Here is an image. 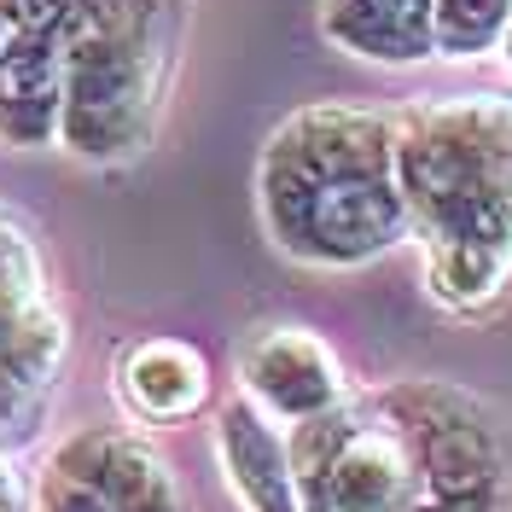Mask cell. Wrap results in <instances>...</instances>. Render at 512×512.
Masks as SVG:
<instances>
[{
    "mask_svg": "<svg viewBox=\"0 0 512 512\" xmlns=\"http://www.w3.org/2000/svg\"><path fill=\"white\" fill-rule=\"evenodd\" d=\"M18 320H24V315H6V309H0V350H6V338H12V326H18Z\"/></svg>",
    "mask_w": 512,
    "mask_h": 512,
    "instance_id": "obj_18",
    "label": "cell"
},
{
    "mask_svg": "<svg viewBox=\"0 0 512 512\" xmlns=\"http://www.w3.org/2000/svg\"><path fill=\"white\" fill-rule=\"evenodd\" d=\"M262 227L297 262L361 268L408 239L396 175V117L355 105H309L262 146Z\"/></svg>",
    "mask_w": 512,
    "mask_h": 512,
    "instance_id": "obj_1",
    "label": "cell"
},
{
    "mask_svg": "<svg viewBox=\"0 0 512 512\" xmlns=\"http://www.w3.org/2000/svg\"><path fill=\"white\" fill-rule=\"evenodd\" d=\"M501 59L512 64V24H507V35H501Z\"/></svg>",
    "mask_w": 512,
    "mask_h": 512,
    "instance_id": "obj_19",
    "label": "cell"
},
{
    "mask_svg": "<svg viewBox=\"0 0 512 512\" xmlns=\"http://www.w3.org/2000/svg\"><path fill=\"white\" fill-rule=\"evenodd\" d=\"M0 12H6V24H12V30L64 35L70 12H76V0H0Z\"/></svg>",
    "mask_w": 512,
    "mask_h": 512,
    "instance_id": "obj_15",
    "label": "cell"
},
{
    "mask_svg": "<svg viewBox=\"0 0 512 512\" xmlns=\"http://www.w3.org/2000/svg\"><path fill=\"white\" fill-rule=\"evenodd\" d=\"M408 512H448V507H437V501H419V507H408Z\"/></svg>",
    "mask_w": 512,
    "mask_h": 512,
    "instance_id": "obj_20",
    "label": "cell"
},
{
    "mask_svg": "<svg viewBox=\"0 0 512 512\" xmlns=\"http://www.w3.org/2000/svg\"><path fill=\"white\" fill-rule=\"evenodd\" d=\"M216 448H222L227 483L245 501V512H303L286 425H274L256 402H245V396L227 402L216 419Z\"/></svg>",
    "mask_w": 512,
    "mask_h": 512,
    "instance_id": "obj_9",
    "label": "cell"
},
{
    "mask_svg": "<svg viewBox=\"0 0 512 512\" xmlns=\"http://www.w3.org/2000/svg\"><path fill=\"white\" fill-rule=\"evenodd\" d=\"M64 123V35L12 30L0 47V140L59 146Z\"/></svg>",
    "mask_w": 512,
    "mask_h": 512,
    "instance_id": "obj_8",
    "label": "cell"
},
{
    "mask_svg": "<svg viewBox=\"0 0 512 512\" xmlns=\"http://www.w3.org/2000/svg\"><path fill=\"white\" fill-rule=\"evenodd\" d=\"M0 512H30V489H24V478L0 460Z\"/></svg>",
    "mask_w": 512,
    "mask_h": 512,
    "instance_id": "obj_16",
    "label": "cell"
},
{
    "mask_svg": "<svg viewBox=\"0 0 512 512\" xmlns=\"http://www.w3.org/2000/svg\"><path fill=\"white\" fill-rule=\"evenodd\" d=\"M512 0H437V59H483L501 47Z\"/></svg>",
    "mask_w": 512,
    "mask_h": 512,
    "instance_id": "obj_12",
    "label": "cell"
},
{
    "mask_svg": "<svg viewBox=\"0 0 512 512\" xmlns=\"http://www.w3.org/2000/svg\"><path fill=\"white\" fill-rule=\"evenodd\" d=\"M35 512H117V507L99 495L94 483L47 466V472H41V489H35Z\"/></svg>",
    "mask_w": 512,
    "mask_h": 512,
    "instance_id": "obj_14",
    "label": "cell"
},
{
    "mask_svg": "<svg viewBox=\"0 0 512 512\" xmlns=\"http://www.w3.org/2000/svg\"><path fill=\"white\" fill-rule=\"evenodd\" d=\"M239 396L256 402L274 425H297L309 414H326L350 396L338 355L303 326H268L239 350Z\"/></svg>",
    "mask_w": 512,
    "mask_h": 512,
    "instance_id": "obj_6",
    "label": "cell"
},
{
    "mask_svg": "<svg viewBox=\"0 0 512 512\" xmlns=\"http://www.w3.org/2000/svg\"><path fill=\"white\" fill-rule=\"evenodd\" d=\"M320 30L355 59L419 64L437 59V0H326Z\"/></svg>",
    "mask_w": 512,
    "mask_h": 512,
    "instance_id": "obj_10",
    "label": "cell"
},
{
    "mask_svg": "<svg viewBox=\"0 0 512 512\" xmlns=\"http://www.w3.org/2000/svg\"><path fill=\"white\" fill-rule=\"evenodd\" d=\"M117 390H123V402L134 419L175 425V419H192L210 402V367L181 338H146V344H134L123 355Z\"/></svg>",
    "mask_w": 512,
    "mask_h": 512,
    "instance_id": "obj_11",
    "label": "cell"
},
{
    "mask_svg": "<svg viewBox=\"0 0 512 512\" xmlns=\"http://www.w3.org/2000/svg\"><path fill=\"white\" fill-rule=\"evenodd\" d=\"M408 233L431 251L443 303L495 297L512 268V99L466 94L396 123Z\"/></svg>",
    "mask_w": 512,
    "mask_h": 512,
    "instance_id": "obj_2",
    "label": "cell"
},
{
    "mask_svg": "<svg viewBox=\"0 0 512 512\" xmlns=\"http://www.w3.org/2000/svg\"><path fill=\"white\" fill-rule=\"evenodd\" d=\"M47 303V274L35 245L12 222H0V309L6 315H30Z\"/></svg>",
    "mask_w": 512,
    "mask_h": 512,
    "instance_id": "obj_13",
    "label": "cell"
},
{
    "mask_svg": "<svg viewBox=\"0 0 512 512\" xmlns=\"http://www.w3.org/2000/svg\"><path fill=\"white\" fill-rule=\"evenodd\" d=\"M425 501L414 443L384 402H367L338 454L326 460L303 512H408Z\"/></svg>",
    "mask_w": 512,
    "mask_h": 512,
    "instance_id": "obj_5",
    "label": "cell"
},
{
    "mask_svg": "<svg viewBox=\"0 0 512 512\" xmlns=\"http://www.w3.org/2000/svg\"><path fill=\"white\" fill-rule=\"evenodd\" d=\"M158 18V0H76L64 24V152L123 163L146 146L163 82Z\"/></svg>",
    "mask_w": 512,
    "mask_h": 512,
    "instance_id": "obj_3",
    "label": "cell"
},
{
    "mask_svg": "<svg viewBox=\"0 0 512 512\" xmlns=\"http://www.w3.org/2000/svg\"><path fill=\"white\" fill-rule=\"evenodd\" d=\"M53 466L82 483H94L117 512H187L169 460L146 437L117 431V425H88V431L64 437Z\"/></svg>",
    "mask_w": 512,
    "mask_h": 512,
    "instance_id": "obj_7",
    "label": "cell"
},
{
    "mask_svg": "<svg viewBox=\"0 0 512 512\" xmlns=\"http://www.w3.org/2000/svg\"><path fill=\"white\" fill-rule=\"evenodd\" d=\"M448 512H512V483H501V489H489V495H478V501H466V507H448Z\"/></svg>",
    "mask_w": 512,
    "mask_h": 512,
    "instance_id": "obj_17",
    "label": "cell"
},
{
    "mask_svg": "<svg viewBox=\"0 0 512 512\" xmlns=\"http://www.w3.org/2000/svg\"><path fill=\"white\" fill-rule=\"evenodd\" d=\"M384 408L402 419L408 443H414L419 478H425V501L437 507H466L489 489L507 483V460H501V431L483 414L472 396L448 390V384H396L384 396Z\"/></svg>",
    "mask_w": 512,
    "mask_h": 512,
    "instance_id": "obj_4",
    "label": "cell"
},
{
    "mask_svg": "<svg viewBox=\"0 0 512 512\" xmlns=\"http://www.w3.org/2000/svg\"><path fill=\"white\" fill-rule=\"evenodd\" d=\"M6 35H12V24H6V12H0V47H6Z\"/></svg>",
    "mask_w": 512,
    "mask_h": 512,
    "instance_id": "obj_21",
    "label": "cell"
}]
</instances>
